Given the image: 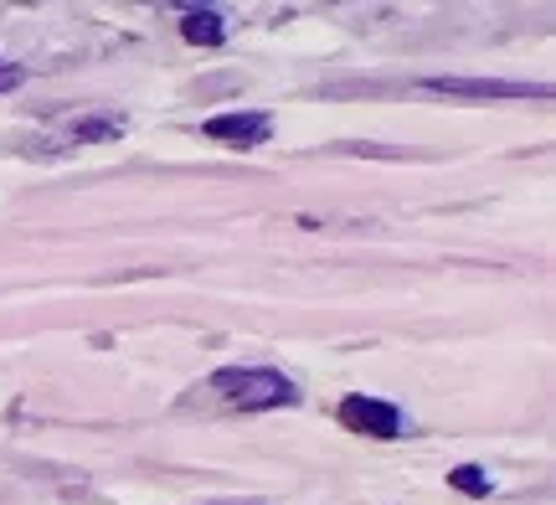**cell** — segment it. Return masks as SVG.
<instances>
[{
    "instance_id": "obj_1",
    "label": "cell",
    "mask_w": 556,
    "mask_h": 505,
    "mask_svg": "<svg viewBox=\"0 0 556 505\" xmlns=\"http://www.w3.org/2000/svg\"><path fill=\"white\" fill-rule=\"evenodd\" d=\"M212 392L222 403L242 407V413H263V407H289L299 397L294 382L274 371V366H227L212 377Z\"/></svg>"
},
{
    "instance_id": "obj_2",
    "label": "cell",
    "mask_w": 556,
    "mask_h": 505,
    "mask_svg": "<svg viewBox=\"0 0 556 505\" xmlns=\"http://www.w3.org/2000/svg\"><path fill=\"white\" fill-rule=\"evenodd\" d=\"M340 424L351 428V433H366V439H397L402 413L392 403H377V397L356 392V397H345V403H340Z\"/></svg>"
},
{
    "instance_id": "obj_3",
    "label": "cell",
    "mask_w": 556,
    "mask_h": 505,
    "mask_svg": "<svg viewBox=\"0 0 556 505\" xmlns=\"http://www.w3.org/2000/svg\"><path fill=\"white\" fill-rule=\"evenodd\" d=\"M433 93L448 99H546L541 83H500V78H428Z\"/></svg>"
},
{
    "instance_id": "obj_4",
    "label": "cell",
    "mask_w": 556,
    "mask_h": 505,
    "mask_svg": "<svg viewBox=\"0 0 556 505\" xmlns=\"http://www.w3.org/2000/svg\"><path fill=\"white\" fill-rule=\"evenodd\" d=\"M268 129H274V119H268V114H217V119H206V140L253 150V144L268 140Z\"/></svg>"
},
{
    "instance_id": "obj_5",
    "label": "cell",
    "mask_w": 556,
    "mask_h": 505,
    "mask_svg": "<svg viewBox=\"0 0 556 505\" xmlns=\"http://www.w3.org/2000/svg\"><path fill=\"white\" fill-rule=\"evenodd\" d=\"M180 37L191 41V47H222L227 26H222V16L212 5H191V11L180 16Z\"/></svg>"
},
{
    "instance_id": "obj_6",
    "label": "cell",
    "mask_w": 556,
    "mask_h": 505,
    "mask_svg": "<svg viewBox=\"0 0 556 505\" xmlns=\"http://www.w3.org/2000/svg\"><path fill=\"white\" fill-rule=\"evenodd\" d=\"M448 485L458 490V495H490V475H484V469L479 465H458V469H448Z\"/></svg>"
},
{
    "instance_id": "obj_7",
    "label": "cell",
    "mask_w": 556,
    "mask_h": 505,
    "mask_svg": "<svg viewBox=\"0 0 556 505\" xmlns=\"http://www.w3.org/2000/svg\"><path fill=\"white\" fill-rule=\"evenodd\" d=\"M78 140H109V135H124V119H88V124H73Z\"/></svg>"
},
{
    "instance_id": "obj_8",
    "label": "cell",
    "mask_w": 556,
    "mask_h": 505,
    "mask_svg": "<svg viewBox=\"0 0 556 505\" xmlns=\"http://www.w3.org/2000/svg\"><path fill=\"white\" fill-rule=\"evenodd\" d=\"M26 83V67H16V62H0V93H11V88H21Z\"/></svg>"
}]
</instances>
